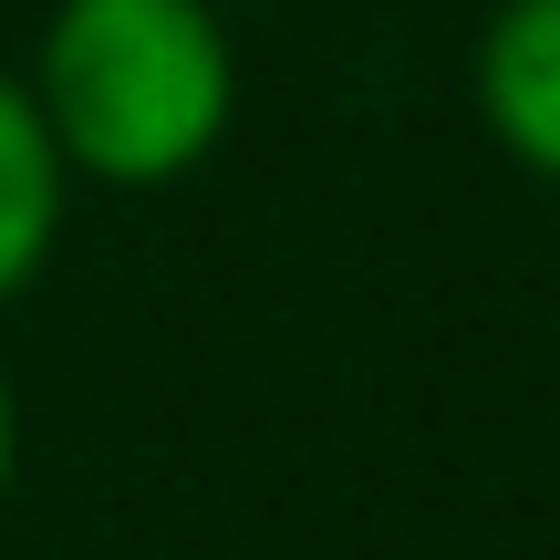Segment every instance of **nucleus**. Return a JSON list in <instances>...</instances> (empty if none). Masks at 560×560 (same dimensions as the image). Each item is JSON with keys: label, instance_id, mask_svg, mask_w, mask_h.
<instances>
[{"label": "nucleus", "instance_id": "20e7f679", "mask_svg": "<svg viewBox=\"0 0 560 560\" xmlns=\"http://www.w3.org/2000/svg\"><path fill=\"white\" fill-rule=\"evenodd\" d=\"M11 488H21V384L0 363V509H11Z\"/></svg>", "mask_w": 560, "mask_h": 560}, {"label": "nucleus", "instance_id": "7ed1b4c3", "mask_svg": "<svg viewBox=\"0 0 560 560\" xmlns=\"http://www.w3.org/2000/svg\"><path fill=\"white\" fill-rule=\"evenodd\" d=\"M73 198L83 187L62 177L52 136H42L32 94H21V62H0V312L52 270L62 229H73Z\"/></svg>", "mask_w": 560, "mask_h": 560}, {"label": "nucleus", "instance_id": "f03ea898", "mask_svg": "<svg viewBox=\"0 0 560 560\" xmlns=\"http://www.w3.org/2000/svg\"><path fill=\"white\" fill-rule=\"evenodd\" d=\"M467 104L509 166L560 187V0H488L467 42Z\"/></svg>", "mask_w": 560, "mask_h": 560}, {"label": "nucleus", "instance_id": "f257e3e1", "mask_svg": "<svg viewBox=\"0 0 560 560\" xmlns=\"http://www.w3.org/2000/svg\"><path fill=\"white\" fill-rule=\"evenodd\" d=\"M62 177L156 198L198 177L240 125V42L219 0H52L21 62Z\"/></svg>", "mask_w": 560, "mask_h": 560}]
</instances>
